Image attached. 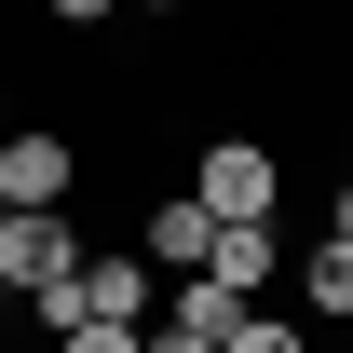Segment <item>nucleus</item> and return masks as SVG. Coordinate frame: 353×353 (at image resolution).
Here are the masks:
<instances>
[{"instance_id": "f257e3e1", "label": "nucleus", "mask_w": 353, "mask_h": 353, "mask_svg": "<svg viewBox=\"0 0 353 353\" xmlns=\"http://www.w3.org/2000/svg\"><path fill=\"white\" fill-rule=\"evenodd\" d=\"M272 190H285V176H272V150H259V136H218V150L190 163V204H204V218H218V231H245V218H272Z\"/></svg>"}, {"instance_id": "f03ea898", "label": "nucleus", "mask_w": 353, "mask_h": 353, "mask_svg": "<svg viewBox=\"0 0 353 353\" xmlns=\"http://www.w3.org/2000/svg\"><path fill=\"white\" fill-rule=\"evenodd\" d=\"M82 272V231H68V204H41V218H0V285L14 299H54Z\"/></svg>"}, {"instance_id": "7ed1b4c3", "label": "nucleus", "mask_w": 353, "mask_h": 353, "mask_svg": "<svg viewBox=\"0 0 353 353\" xmlns=\"http://www.w3.org/2000/svg\"><path fill=\"white\" fill-rule=\"evenodd\" d=\"M68 176H82V150H68L54 123H14V136H0V204H14V218L68 204Z\"/></svg>"}, {"instance_id": "20e7f679", "label": "nucleus", "mask_w": 353, "mask_h": 353, "mask_svg": "<svg viewBox=\"0 0 353 353\" xmlns=\"http://www.w3.org/2000/svg\"><path fill=\"white\" fill-rule=\"evenodd\" d=\"M68 299H82V326H150V312H163V285H150V259H82V285H68Z\"/></svg>"}, {"instance_id": "39448f33", "label": "nucleus", "mask_w": 353, "mask_h": 353, "mask_svg": "<svg viewBox=\"0 0 353 353\" xmlns=\"http://www.w3.org/2000/svg\"><path fill=\"white\" fill-rule=\"evenodd\" d=\"M204 245H218V218H204L190 190H163V204H150V245H136V259H163V272H204Z\"/></svg>"}, {"instance_id": "423d86ee", "label": "nucleus", "mask_w": 353, "mask_h": 353, "mask_svg": "<svg viewBox=\"0 0 353 353\" xmlns=\"http://www.w3.org/2000/svg\"><path fill=\"white\" fill-rule=\"evenodd\" d=\"M204 272H218L231 299H259V285H272V218H245V231H218V245H204Z\"/></svg>"}, {"instance_id": "0eeeda50", "label": "nucleus", "mask_w": 353, "mask_h": 353, "mask_svg": "<svg viewBox=\"0 0 353 353\" xmlns=\"http://www.w3.org/2000/svg\"><path fill=\"white\" fill-rule=\"evenodd\" d=\"M218 353H312V326H299V312H231Z\"/></svg>"}, {"instance_id": "6e6552de", "label": "nucleus", "mask_w": 353, "mask_h": 353, "mask_svg": "<svg viewBox=\"0 0 353 353\" xmlns=\"http://www.w3.org/2000/svg\"><path fill=\"white\" fill-rule=\"evenodd\" d=\"M299 299H312V312H353V245H340V231L299 259Z\"/></svg>"}, {"instance_id": "1a4fd4ad", "label": "nucleus", "mask_w": 353, "mask_h": 353, "mask_svg": "<svg viewBox=\"0 0 353 353\" xmlns=\"http://www.w3.org/2000/svg\"><path fill=\"white\" fill-rule=\"evenodd\" d=\"M136 353H218V340H204V326H176V312H150V326H136Z\"/></svg>"}, {"instance_id": "9d476101", "label": "nucleus", "mask_w": 353, "mask_h": 353, "mask_svg": "<svg viewBox=\"0 0 353 353\" xmlns=\"http://www.w3.org/2000/svg\"><path fill=\"white\" fill-rule=\"evenodd\" d=\"M54 353H136V326H68Z\"/></svg>"}, {"instance_id": "9b49d317", "label": "nucleus", "mask_w": 353, "mask_h": 353, "mask_svg": "<svg viewBox=\"0 0 353 353\" xmlns=\"http://www.w3.org/2000/svg\"><path fill=\"white\" fill-rule=\"evenodd\" d=\"M41 14H54V28H95V14H123V0H41Z\"/></svg>"}, {"instance_id": "f8f14e48", "label": "nucleus", "mask_w": 353, "mask_h": 353, "mask_svg": "<svg viewBox=\"0 0 353 353\" xmlns=\"http://www.w3.org/2000/svg\"><path fill=\"white\" fill-rule=\"evenodd\" d=\"M326 231H340V245H353V176H340V204H326Z\"/></svg>"}, {"instance_id": "ddd939ff", "label": "nucleus", "mask_w": 353, "mask_h": 353, "mask_svg": "<svg viewBox=\"0 0 353 353\" xmlns=\"http://www.w3.org/2000/svg\"><path fill=\"white\" fill-rule=\"evenodd\" d=\"M0 136H14V95H0Z\"/></svg>"}, {"instance_id": "4468645a", "label": "nucleus", "mask_w": 353, "mask_h": 353, "mask_svg": "<svg viewBox=\"0 0 353 353\" xmlns=\"http://www.w3.org/2000/svg\"><path fill=\"white\" fill-rule=\"evenodd\" d=\"M136 14H176V0H136Z\"/></svg>"}, {"instance_id": "2eb2a0df", "label": "nucleus", "mask_w": 353, "mask_h": 353, "mask_svg": "<svg viewBox=\"0 0 353 353\" xmlns=\"http://www.w3.org/2000/svg\"><path fill=\"white\" fill-rule=\"evenodd\" d=\"M0 312H14V285H0Z\"/></svg>"}]
</instances>
